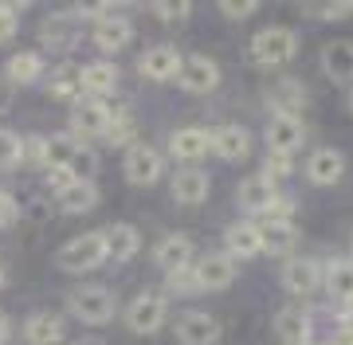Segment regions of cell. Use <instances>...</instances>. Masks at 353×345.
<instances>
[{"instance_id": "6da1fadb", "label": "cell", "mask_w": 353, "mask_h": 345, "mask_svg": "<svg viewBox=\"0 0 353 345\" xmlns=\"http://www.w3.org/2000/svg\"><path fill=\"white\" fill-rule=\"evenodd\" d=\"M79 16H94L90 36H94V48H99V52H106V55H118L130 43V36H134L130 20H122L114 4H94V8L87 4V8H79Z\"/></svg>"}, {"instance_id": "7a4b0ae2", "label": "cell", "mask_w": 353, "mask_h": 345, "mask_svg": "<svg viewBox=\"0 0 353 345\" xmlns=\"http://www.w3.org/2000/svg\"><path fill=\"white\" fill-rule=\"evenodd\" d=\"M106 240H102V231H83L75 240H67L59 251H55V263L71 275H83V271H94L106 263Z\"/></svg>"}, {"instance_id": "3957f363", "label": "cell", "mask_w": 353, "mask_h": 345, "mask_svg": "<svg viewBox=\"0 0 353 345\" xmlns=\"http://www.w3.org/2000/svg\"><path fill=\"white\" fill-rule=\"evenodd\" d=\"M294 52H299V36H294L290 28H263V32H255V39H252L255 63H263V67L290 63Z\"/></svg>"}, {"instance_id": "277c9868", "label": "cell", "mask_w": 353, "mask_h": 345, "mask_svg": "<svg viewBox=\"0 0 353 345\" xmlns=\"http://www.w3.org/2000/svg\"><path fill=\"white\" fill-rule=\"evenodd\" d=\"M67 310L87 326H102L114 318V294L106 286H75L67 294Z\"/></svg>"}, {"instance_id": "5b68a950", "label": "cell", "mask_w": 353, "mask_h": 345, "mask_svg": "<svg viewBox=\"0 0 353 345\" xmlns=\"http://www.w3.org/2000/svg\"><path fill=\"white\" fill-rule=\"evenodd\" d=\"M114 122V110L102 98H79L71 110V134L75 138H106V129Z\"/></svg>"}, {"instance_id": "8992f818", "label": "cell", "mask_w": 353, "mask_h": 345, "mask_svg": "<svg viewBox=\"0 0 353 345\" xmlns=\"http://www.w3.org/2000/svg\"><path fill=\"white\" fill-rule=\"evenodd\" d=\"M165 314H169V302L161 294H138L126 306V326L134 333H157L165 326Z\"/></svg>"}, {"instance_id": "52a82bcc", "label": "cell", "mask_w": 353, "mask_h": 345, "mask_svg": "<svg viewBox=\"0 0 353 345\" xmlns=\"http://www.w3.org/2000/svg\"><path fill=\"white\" fill-rule=\"evenodd\" d=\"M181 90H189V94H212L220 87V67L216 59L208 55H189L185 63H181V75H176Z\"/></svg>"}, {"instance_id": "ba28073f", "label": "cell", "mask_w": 353, "mask_h": 345, "mask_svg": "<svg viewBox=\"0 0 353 345\" xmlns=\"http://www.w3.org/2000/svg\"><path fill=\"white\" fill-rule=\"evenodd\" d=\"M165 173V157L153 145H130L126 149V180L130 185H153Z\"/></svg>"}, {"instance_id": "9c48e42d", "label": "cell", "mask_w": 353, "mask_h": 345, "mask_svg": "<svg viewBox=\"0 0 353 345\" xmlns=\"http://www.w3.org/2000/svg\"><path fill=\"white\" fill-rule=\"evenodd\" d=\"M192 275H196V286H201V291H224V286H232V279H236V259L228 255V251L204 255L201 263L192 267Z\"/></svg>"}, {"instance_id": "30bf717a", "label": "cell", "mask_w": 353, "mask_h": 345, "mask_svg": "<svg viewBox=\"0 0 353 345\" xmlns=\"http://www.w3.org/2000/svg\"><path fill=\"white\" fill-rule=\"evenodd\" d=\"M176 342L181 345H216L220 342V322L212 314L189 310V314L176 318Z\"/></svg>"}, {"instance_id": "8fae6325", "label": "cell", "mask_w": 353, "mask_h": 345, "mask_svg": "<svg viewBox=\"0 0 353 345\" xmlns=\"http://www.w3.org/2000/svg\"><path fill=\"white\" fill-rule=\"evenodd\" d=\"M306 141V126L303 118H271L267 122V154H294L303 149Z\"/></svg>"}, {"instance_id": "7c38bea8", "label": "cell", "mask_w": 353, "mask_h": 345, "mask_svg": "<svg viewBox=\"0 0 353 345\" xmlns=\"http://www.w3.org/2000/svg\"><path fill=\"white\" fill-rule=\"evenodd\" d=\"M283 286H287L290 294H314L318 286H322V267H318L314 259H303V255H290L287 263H283Z\"/></svg>"}, {"instance_id": "4fadbf2b", "label": "cell", "mask_w": 353, "mask_h": 345, "mask_svg": "<svg viewBox=\"0 0 353 345\" xmlns=\"http://www.w3.org/2000/svg\"><path fill=\"white\" fill-rule=\"evenodd\" d=\"M341 173H345V157H341V149H330V145L314 149V154H310V161H306V180H310V185H318V189L338 185Z\"/></svg>"}, {"instance_id": "5bb4252c", "label": "cell", "mask_w": 353, "mask_h": 345, "mask_svg": "<svg viewBox=\"0 0 353 345\" xmlns=\"http://www.w3.org/2000/svg\"><path fill=\"white\" fill-rule=\"evenodd\" d=\"M267 103L275 110V118H303L306 110V87L299 79H279L275 87L267 90Z\"/></svg>"}, {"instance_id": "9a60e30c", "label": "cell", "mask_w": 353, "mask_h": 345, "mask_svg": "<svg viewBox=\"0 0 353 345\" xmlns=\"http://www.w3.org/2000/svg\"><path fill=\"white\" fill-rule=\"evenodd\" d=\"M192 240L189 236H165L157 247H153V259L165 275H176V271H192Z\"/></svg>"}, {"instance_id": "2e32d148", "label": "cell", "mask_w": 353, "mask_h": 345, "mask_svg": "<svg viewBox=\"0 0 353 345\" xmlns=\"http://www.w3.org/2000/svg\"><path fill=\"white\" fill-rule=\"evenodd\" d=\"M181 63H185V59H181V55H176V48H150V52L141 55L138 59V71L145 79H153V83H165V79H176L181 75Z\"/></svg>"}, {"instance_id": "e0dca14e", "label": "cell", "mask_w": 353, "mask_h": 345, "mask_svg": "<svg viewBox=\"0 0 353 345\" xmlns=\"http://www.w3.org/2000/svg\"><path fill=\"white\" fill-rule=\"evenodd\" d=\"M208 189H212V180H208V173H201V169H181L173 177V200L176 205H204L208 200Z\"/></svg>"}, {"instance_id": "ac0fdd59", "label": "cell", "mask_w": 353, "mask_h": 345, "mask_svg": "<svg viewBox=\"0 0 353 345\" xmlns=\"http://www.w3.org/2000/svg\"><path fill=\"white\" fill-rule=\"evenodd\" d=\"M275 196H279V185H271L263 173H259V177L240 180V205L248 208L252 216H267L271 205H275Z\"/></svg>"}, {"instance_id": "d6986e66", "label": "cell", "mask_w": 353, "mask_h": 345, "mask_svg": "<svg viewBox=\"0 0 353 345\" xmlns=\"http://www.w3.org/2000/svg\"><path fill=\"white\" fill-rule=\"evenodd\" d=\"M224 247L232 259H255L263 251V240H259V224L243 220V224H232L224 231Z\"/></svg>"}, {"instance_id": "ffe728a7", "label": "cell", "mask_w": 353, "mask_h": 345, "mask_svg": "<svg viewBox=\"0 0 353 345\" xmlns=\"http://www.w3.org/2000/svg\"><path fill=\"white\" fill-rule=\"evenodd\" d=\"M322 71L334 83H353V43L350 39H330L322 48Z\"/></svg>"}, {"instance_id": "44dd1931", "label": "cell", "mask_w": 353, "mask_h": 345, "mask_svg": "<svg viewBox=\"0 0 353 345\" xmlns=\"http://www.w3.org/2000/svg\"><path fill=\"white\" fill-rule=\"evenodd\" d=\"M63 318L59 314H51V310H39V314H32V318L24 322V337L28 345H59L63 342Z\"/></svg>"}, {"instance_id": "7402d4cb", "label": "cell", "mask_w": 353, "mask_h": 345, "mask_svg": "<svg viewBox=\"0 0 353 345\" xmlns=\"http://www.w3.org/2000/svg\"><path fill=\"white\" fill-rule=\"evenodd\" d=\"M208 149H212V134L201 129V126H185L169 138V154L181 157V161H196V157H204Z\"/></svg>"}, {"instance_id": "603a6c76", "label": "cell", "mask_w": 353, "mask_h": 345, "mask_svg": "<svg viewBox=\"0 0 353 345\" xmlns=\"http://www.w3.org/2000/svg\"><path fill=\"white\" fill-rule=\"evenodd\" d=\"M102 240H106V255L114 263H126V259L138 255L141 247V236L134 224H110V228H102Z\"/></svg>"}, {"instance_id": "cb8c5ba5", "label": "cell", "mask_w": 353, "mask_h": 345, "mask_svg": "<svg viewBox=\"0 0 353 345\" xmlns=\"http://www.w3.org/2000/svg\"><path fill=\"white\" fill-rule=\"evenodd\" d=\"M275 333L283 345H306L310 342V318L299 306H283L275 314Z\"/></svg>"}, {"instance_id": "d4e9b609", "label": "cell", "mask_w": 353, "mask_h": 345, "mask_svg": "<svg viewBox=\"0 0 353 345\" xmlns=\"http://www.w3.org/2000/svg\"><path fill=\"white\" fill-rule=\"evenodd\" d=\"M259 240H263V251H271V255H287L290 247L299 243V228H294L290 220L263 216V224H259Z\"/></svg>"}, {"instance_id": "484cf974", "label": "cell", "mask_w": 353, "mask_h": 345, "mask_svg": "<svg viewBox=\"0 0 353 345\" xmlns=\"http://www.w3.org/2000/svg\"><path fill=\"white\" fill-rule=\"evenodd\" d=\"M79 83H83V90H87L90 98H106V94H114V87H118V67L106 63V59L87 63L79 71Z\"/></svg>"}, {"instance_id": "4316f807", "label": "cell", "mask_w": 353, "mask_h": 345, "mask_svg": "<svg viewBox=\"0 0 353 345\" xmlns=\"http://www.w3.org/2000/svg\"><path fill=\"white\" fill-rule=\"evenodd\" d=\"M212 149L224 161H243V157L252 154V134L243 126H220L212 134Z\"/></svg>"}, {"instance_id": "83f0119b", "label": "cell", "mask_w": 353, "mask_h": 345, "mask_svg": "<svg viewBox=\"0 0 353 345\" xmlns=\"http://www.w3.org/2000/svg\"><path fill=\"white\" fill-rule=\"evenodd\" d=\"M322 286H326L338 302L353 298V259H330L322 267Z\"/></svg>"}, {"instance_id": "f1b7e54d", "label": "cell", "mask_w": 353, "mask_h": 345, "mask_svg": "<svg viewBox=\"0 0 353 345\" xmlns=\"http://www.w3.org/2000/svg\"><path fill=\"white\" fill-rule=\"evenodd\" d=\"M59 196V208L71 212V216H83L90 208L99 205V189H94V180H75V185H67L63 192H55Z\"/></svg>"}, {"instance_id": "f546056e", "label": "cell", "mask_w": 353, "mask_h": 345, "mask_svg": "<svg viewBox=\"0 0 353 345\" xmlns=\"http://www.w3.org/2000/svg\"><path fill=\"white\" fill-rule=\"evenodd\" d=\"M39 39H43V48H51V52H71L79 43V28L67 16H55V20H48V24L39 28Z\"/></svg>"}, {"instance_id": "4dcf8cb0", "label": "cell", "mask_w": 353, "mask_h": 345, "mask_svg": "<svg viewBox=\"0 0 353 345\" xmlns=\"http://www.w3.org/2000/svg\"><path fill=\"white\" fill-rule=\"evenodd\" d=\"M79 149H83V141L75 134H51L48 138V169H67L75 161Z\"/></svg>"}, {"instance_id": "1f68e13d", "label": "cell", "mask_w": 353, "mask_h": 345, "mask_svg": "<svg viewBox=\"0 0 353 345\" xmlns=\"http://www.w3.org/2000/svg\"><path fill=\"white\" fill-rule=\"evenodd\" d=\"M43 75V59L36 52H20L8 59V79H12L16 87H28V83H36Z\"/></svg>"}, {"instance_id": "d6a6232c", "label": "cell", "mask_w": 353, "mask_h": 345, "mask_svg": "<svg viewBox=\"0 0 353 345\" xmlns=\"http://www.w3.org/2000/svg\"><path fill=\"white\" fill-rule=\"evenodd\" d=\"M48 87H51V98H63V103H79L83 98V83H79L75 67H59Z\"/></svg>"}, {"instance_id": "836d02e7", "label": "cell", "mask_w": 353, "mask_h": 345, "mask_svg": "<svg viewBox=\"0 0 353 345\" xmlns=\"http://www.w3.org/2000/svg\"><path fill=\"white\" fill-rule=\"evenodd\" d=\"M20 161H24V138H20V134H12V129L0 126V173L16 169Z\"/></svg>"}, {"instance_id": "e575fe53", "label": "cell", "mask_w": 353, "mask_h": 345, "mask_svg": "<svg viewBox=\"0 0 353 345\" xmlns=\"http://www.w3.org/2000/svg\"><path fill=\"white\" fill-rule=\"evenodd\" d=\"M290 169H294V161H290L287 154H267L263 177L271 180V185H279V180H287V177H290Z\"/></svg>"}, {"instance_id": "d590c367", "label": "cell", "mask_w": 353, "mask_h": 345, "mask_svg": "<svg viewBox=\"0 0 353 345\" xmlns=\"http://www.w3.org/2000/svg\"><path fill=\"white\" fill-rule=\"evenodd\" d=\"M106 141H110V145H130V141H134V118L114 114L110 129H106Z\"/></svg>"}, {"instance_id": "8d00e7d4", "label": "cell", "mask_w": 353, "mask_h": 345, "mask_svg": "<svg viewBox=\"0 0 353 345\" xmlns=\"http://www.w3.org/2000/svg\"><path fill=\"white\" fill-rule=\"evenodd\" d=\"M16 32H20V8L16 4H0V43H8Z\"/></svg>"}, {"instance_id": "74e56055", "label": "cell", "mask_w": 353, "mask_h": 345, "mask_svg": "<svg viewBox=\"0 0 353 345\" xmlns=\"http://www.w3.org/2000/svg\"><path fill=\"white\" fill-rule=\"evenodd\" d=\"M24 161L48 169V138H24Z\"/></svg>"}, {"instance_id": "f35d334b", "label": "cell", "mask_w": 353, "mask_h": 345, "mask_svg": "<svg viewBox=\"0 0 353 345\" xmlns=\"http://www.w3.org/2000/svg\"><path fill=\"white\" fill-rule=\"evenodd\" d=\"M189 4H153V16L165 20V24H181V20H189Z\"/></svg>"}, {"instance_id": "ab89813d", "label": "cell", "mask_w": 353, "mask_h": 345, "mask_svg": "<svg viewBox=\"0 0 353 345\" xmlns=\"http://www.w3.org/2000/svg\"><path fill=\"white\" fill-rule=\"evenodd\" d=\"M165 282H169V291H173V294H196V291H201L192 271H176V275H169Z\"/></svg>"}, {"instance_id": "60d3db41", "label": "cell", "mask_w": 353, "mask_h": 345, "mask_svg": "<svg viewBox=\"0 0 353 345\" xmlns=\"http://www.w3.org/2000/svg\"><path fill=\"white\" fill-rule=\"evenodd\" d=\"M16 216H20V205H16V196H12V192H0V228H8Z\"/></svg>"}, {"instance_id": "b9f144b4", "label": "cell", "mask_w": 353, "mask_h": 345, "mask_svg": "<svg viewBox=\"0 0 353 345\" xmlns=\"http://www.w3.org/2000/svg\"><path fill=\"white\" fill-rule=\"evenodd\" d=\"M220 12L228 20H248V16H255V4L252 0H243V4H220Z\"/></svg>"}, {"instance_id": "7bdbcfd3", "label": "cell", "mask_w": 353, "mask_h": 345, "mask_svg": "<svg viewBox=\"0 0 353 345\" xmlns=\"http://www.w3.org/2000/svg\"><path fill=\"white\" fill-rule=\"evenodd\" d=\"M48 185L55 192H63L67 185H75V177H71V169H48Z\"/></svg>"}, {"instance_id": "ee69618b", "label": "cell", "mask_w": 353, "mask_h": 345, "mask_svg": "<svg viewBox=\"0 0 353 345\" xmlns=\"http://www.w3.org/2000/svg\"><path fill=\"white\" fill-rule=\"evenodd\" d=\"M318 16H326V20H341V16H350L353 8L350 4H330V8H314Z\"/></svg>"}, {"instance_id": "f6af8a7d", "label": "cell", "mask_w": 353, "mask_h": 345, "mask_svg": "<svg viewBox=\"0 0 353 345\" xmlns=\"http://www.w3.org/2000/svg\"><path fill=\"white\" fill-rule=\"evenodd\" d=\"M322 345H353V326H345V330H338L330 342H322Z\"/></svg>"}, {"instance_id": "bcb514c9", "label": "cell", "mask_w": 353, "mask_h": 345, "mask_svg": "<svg viewBox=\"0 0 353 345\" xmlns=\"http://www.w3.org/2000/svg\"><path fill=\"white\" fill-rule=\"evenodd\" d=\"M8 337H12V322L0 314V345H8Z\"/></svg>"}, {"instance_id": "7dc6e473", "label": "cell", "mask_w": 353, "mask_h": 345, "mask_svg": "<svg viewBox=\"0 0 353 345\" xmlns=\"http://www.w3.org/2000/svg\"><path fill=\"white\" fill-rule=\"evenodd\" d=\"M75 345H106L102 337H83V342H75Z\"/></svg>"}, {"instance_id": "c3c4849f", "label": "cell", "mask_w": 353, "mask_h": 345, "mask_svg": "<svg viewBox=\"0 0 353 345\" xmlns=\"http://www.w3.org/2000/svg\"><path fill=\"white\" fill-rule=\"evenodd\" d=\"M345 318L353 322V298H350V302H345Z\"/></svg>"}, {"instance_id": "681fc988", "label": "cell", "mask_w": 353, "mask_h": 345, "mask_svg": "<svg viewBox=\"0 0 353 345\" xmlns=\"http://www.w3.org/2000/svg\"><path fill=\"white\" fill-rule=\"evenodd\" d=\"M4 279H8V271H4V267H0V286H4Z\"/></svg>"}, {"instance_id": "f907efd6", "label": "cell", "mask_w": 353, "mask_h": 345, "mask_svg": "<svg viewBox=\"0 0 353 345\" xmlns=\"http://www.w3.org/2000/svg\"><path fill=\"white\" fill-rule=\"evenodd\" d=\"M350 110H353V94H350Z\"/></svg>"}, {"instance_id": "816d5d0a", "label": "cell", "mask_w": 353, "mask_h": 345, "mask_svg": "<svg viewBox=\"0 0 353 345\" xmlns=\"http://www.w3.org/2000/svg\"><path fill=\"white\" fill-rule=\"evenodd\" d=\"M306 345H314V342H306Z\"/></svg>"}]
</instances>
